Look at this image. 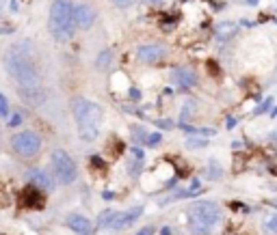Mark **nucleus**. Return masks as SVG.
<instances>
[{
    "instance_id": "1",
    "label": "nucleus",
    "mask_w": 277,
    "mask_h": 235,
    "mask_svg": "<svg viewBox=\"0 0 277 235\" xmlns=\"http://www.w3.org/2000/svg\"><path fill=\"white\" fill-rule=\"evenodd\" d=\"M74 117L78 123V134L85 143H91L100 136L102 130V119H104V110L102 106L89 99H76L74 102Z\"/></svg>"
},
{
    "instance_id": "2",
    "label": "nucleus",
    "mask_w": 277,
    "mask_h": 235,
    "mask_svg": "<svg viewBox=\"0 0 277 235\" xmlns=\"http://www.w3.org/2000/svg\"><path fill=\"white\" fill-rule=\"evenodd\" d=\"M7 69L15 78L17 89L41 86L37 69H35V63H33L31 54H28V50H24V45H13V48H11V52L7 54Z\"/></svg>"
},
{
    "instance_id": "3",
    "label": "nucleus",
    "mask_w": 277,
    "mask_h": 235,
    "mask_svg": "<svg viewBox=\"0 0 277 235\" xmlns=\"http://www.w3.org/2000/svg\"><path fill=\"white\" fill-rule=\"evenodd\" d=\"M74 4L72 0H55L50 7V35L56 41L65 43L74 37Z\"/></svg>"
},
{
    "instance_id": "4",
    "label": "nucleus",
    "mask_w": 277,
    "mask_h": 235,
    "mask_svg": "<svg viewBox=\"0 0 277 235\" xmlns=\"http://www.w3.org/2000/svg\"><path fill=\"white\" fill-rule=\"evenodd\" d=\"M221 220V209L212 201H199L188 209V229L193 235H210L212 227Z\"/></svg>"
},
{
    "instance_id": "5",
    "label": "nucleus",
    "mask_w": 277,
    "mask_h": 235,
    "mask_svg": "<svg viewBox=\"0 0 277 235\" xmlns=\"http://www.w3.org/2000/svg\"><path fill=\"white\" fill-rule=\"evenodd\" d=\"M50 166H52V173H55V177H56V181L61 186L74 184L76 177H78V168H76V162L69 157L67 151H63V149H55V151H52Z\"/></svg>"
},
{
    "instance_id": "6",
    "label": "nucleus",
    "mask_w": 277,
    "mask_h": 235,
    "mask_svg": "<svg viewBox=\"0 0 277 235\" xmlns=\"http://www.w3.org/2000/svg\"><path fill=\"white\" fill-rule=\"evenodd\" d=\"M41 136L33 130H24L20 134H15L13 140H11V147H13V154L20 156L22 160H33V157L39 156L41 151Z\"/></svg>"
},
{
    "instance_id": "7",
    "label": "nucleus",
    "mask_w": 277,
    "mask_h": 235,
    "mask_svg": "<svg viewBox=\"0 0 277 235\" xmlns=\"http://www.w3.org/2000/svg\"><path fill=\"white\" fill-rule=\"evenodd\" d=\"M165 54H167V50H165L163 45H156V43L141 45L137 50V58L141 63H145V65H156V63H161Z\"/></svg>"
},
{
    "instance_id": "8",
    "label": "nucleus",
    "mask_w": 277,
    "mask_h": 235,
    "mask_svg": "<svg viewBox=\"0 0 277 235\" xmlns=\"http://www.w3.org/2000/svg\"><path fill=\"white\" fill-rule=\"evenodd\" d=\"M93 22H96V11H93L91 4H87V2L76 4L74 7V24H76V28L87 31V28L93 26Z\"/></svg>"
},
{
    "instance_id": "9",
    "label": "nucleus",
    "mask_w": 277,
    "mask_h": 235,
    "mask_svg": "<svg viewBox=\"0 0 277 235\" xmlns=\"http://www.w3.org/2000/svg\"><path fill=\"white\" fill-rule=\"evenodd\" d=\"M171 80L178 89H191L197 84V74L191 67H175L171 72Z\"/></svg>"
},
{
    "instance_id": "10",
    "label": "nucleus",
    "mask_w": 277,
    "mask_h": 235,
    "mask_svg": "<svg viewBox=\"0 0 277 235\" xmlns=\"http://www.w3.org/2000/svg\"><path fill=\"white\" fill-rule=\"evenodd\" d=\"M141 214H143V207H141V205H139V207L128 209V211H121V214H117V211H115V216H113V220H111L109 227L117 229V231H119V229H126V227H130Z\"/></svg>"
},
{
    "instance_id": "11",
    "label": "nucleus",
    "mask_w": 277,
    "mask_h": 235,
    "mask_svg": "<svg viewBox=\"0 0 277 235\" xmlns=\"http://www.w3.org/2000/svg\"><path fill=\"white\" fill-rule=\"evenodd\" d=\"M28 184H31L33 188H37V190H41V192H50L52 190L50 175L46 173V170H41V168H33L31 173H28Z\"/></svg>"
},
{
    "instance_id": "12",
    "label": "nucleus",
    "mask_w": 277,
    "mask_h": 235,
    "mask_svg": "<svg viewBox=\"0 0 277 235\" xmlns=\"http://www.w3.org/2000/svg\"><path fill=\"white\" fill-rule=\"evenodd\" d=\"M17 93H20V97L31 106H39V104H44V99H46V93L41 91V86H26V89H17Z\"/></svg>"
},
{
    "instance_id": "13",
    "label": "nucleus",
    "mask_w": 277,
    "mask_h": 235,
    "mask_svg": "<svg viewBox=\"0 0 277 235\" xmlns=\"http://www.w3.org/2000/svg\"><path fill=\"white\" fill-rule=\"evenodd\" d=\"M65 222H67V227L76 233H87L91 229L89 218H85V216H80V214H69Z\"/></svg>"
},
{
    "instance_id": "14",
    "label": "nucleus",
    "mask_w": 277,
    "mask_h": 235,
    "mask_svg": "<svg viewBox=\"0 0 277 235\" xmlns=\"http://www.w3.org/2000/svg\"><path fill=\"white\" fill-rule=\"evenodd\" d=\"M39 192L41 190H37V188H33V186L26 188L24 190V205L26 207H37V209L44 207V198L39 196Z\"/></svg>"
},
{
    "instance_id": "15",
    "label": "nucleus",
    "mask_w": 277,
    "mask_h": 235,
    "mask_svg": "<svg viewBox=\"0 0 277 235\" xmlns=\"http://www.w3.org/2000/svg\"><path fill=\"white\" fill-rule=\"evenodd\" d=\"M234 33H236V24H232V22H225V24L217 26V37H219L221 41L223 39H229Z\"/></svg>"
},
{
    "instance_id": "16",
    "label": "nucleus",
    "mask_w": 277,
    "mask_h": 235,
    "mask_svg": "<svg viewBox=\"0 0 277 235\" xmlns=\"http://www.w3.org/2000/svg\"><path fill=\"white\" fill-rule=\"evenodd\" d=\"M264 229H267L269 233H273V235H277V214H273V216H269V218L264 220Z\"/></svg>"
},
{
    "instance_id": "17",
    "label": "nucleus",
    "mask_w": 277,
    "mask_h": 235,
    "mask_svg": "<svg viewBox=\"0 0 277 235\" xmlns=\"http://www.w3.org/2000/svg\"><path fill=\"white\" fill-rule=\"evenodd\" d=\"M113 216H115V211L113 209H106L102 216H100V227H109L111 225V220H113Z\"/></svg>"
},
{
    "instance_id": "18",
    "label": "nucleus",
    "mask_w": 277,
    "mask_h": 235,
    "mask_svg": "<svg viewBox=\"0 0 277 235\" xmlns=\"http://www.w3.org/2000/svg\"><path fill=\"white\" fill-rule=\"evenodd\" d=\"M4 117H9V102H7V97L0 93V119H4Z\"/></svg>"
},
{
    "instance_id": "19",
    "label": "nucleus",
    "mask_w": 277,
    "mask_h": 235,
    "mask_svg": "<svg viewBox=\"0 0 277 235\" xmlns=\"http://www.w3.org/2000/svg\"><path fill=\"white\" fill-rule=\"evenodd\" d=\"M221 175H223V173H221V168L217 166V164H210V173H208V177H210V179H219Z\"/></svg>"
},
{
    "instance_id": "20",
    "label": "nucleus",
    "mask_w": 277,
    "mask_h": 235,
    "mask_svg": "<svg viewBox=\"0 0 277 235\" xmlns=\"http://www.w3.org/2000/svg\"><path fill=\"white\" fill-rule=\"evenodd\" d=\"M111 2H113L115 7H119V9H128L134 2V0H111Z\"/></svg>"
},
{
    "instance_id": "21",
    "label": "nucleus",
    "mask_w": 277,
    "mask_h": 235,
    "mask_svg": "<svg viewBox=\"0 0 277 235\" xmlns=\"http://www.w3.org/2000/svg\"><path fill=\"white\" fill-rule=\"evenodd\" d=\"M137 235H154V227H143V229H139Z\"/></svg>"
},
{
    "instance_id": "22",
    "label": "nucleus",
    "mask_w": 277,
    "mask_h": 235,
    "mask_svg": "<svg viewBox=\"0 0 277 235\" xmlns=\"http://www.w3.org/2000/svg\"><path fill=\"white\" fill-rule=\"evenodd\" d=\"M147 143H150V145H158V143H161V134H152V138L147 140Z\"/></svg>"
},
{
    "instance_id": "23",
    "label": "nucleus",
    "mask_w": 277,
    "mask_h": 235,
    "mask_svg": "<svg viewBox=\"0 0 277 235\" xmlns=\"http://www.w3.org/2000/svg\"><path fill=\"white\" fill-rule=\"evenodd\" d=\"M206 140H188V147H204Z\"/></svg>"
},
{
    "instance_id": "24",
    "label": "nucleus",
    "mask_w": 277,
    "mask_h": 235,
    "mask_svg": "<svg viewBox=\"0 0 277 235\" xmlns=\"http://www.w3.org/2000/svg\"><path fill=\"white\" fill-rule=\"evenodd\" d=\"M147 2H150V4H154V7H163V2H165V0H147Z\"/></svg>"
},
{
    "instance_id": "25",
    "label": "nucleus",
    "mask_w": 277,
    "mask_h": 235,
    "mask_svg": "<svg viewBox=\"0 0 277 235\" xmlns=\"http://www.w3.org/2000/svg\"><path fill=\"white\" fill-rule=\"evenodd\" d=\"M273 205H275V207H277V201H275V203H273Z\"/></svg>"
}]
</instances>
